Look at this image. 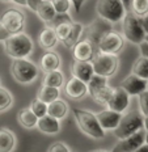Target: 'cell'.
Here are the masks:
<instances>
[{
    "label": "cell",
    "instance_id": "cell-41",
    "mask_svg": "<svg viewBox=\"0 0 148 152\" xmlns=\"http://www.w3.org/2000/svg\"><path fill=\"white\" fill-rule=\"evenodd\" d=\"M140 21H141V26H143L144 31H146V34H148V13L141 16L140 17Z\"/></svg>",
    "mask_w": 148,
    "mask_h": 152
},
{
    "label": "cell",
    "instance_id": "cell-29",
    "mask_svg": "<svg viewBox=\"0 0 148 152\" xmlns=\"http://www.w3.org/2000/svg\"><path fill=\"white\" fill-rule=\"evenodd\" d=\"M105 85H108V80H106V77L94 74L92 77H90V80L87 83L88 94L92 96V94H94L98 89H101L102 87H105Z\"/></svg>",
    "mask_w": 148,
    "mask_h": 152
},
{
    "label": "cell",
    "instance_id": "cell-39",
    "mask_svg": "<svg viewBox=\"0 0 148 152\" xmlns=\"http://www.w3.org/2000/svg\"><path fill=\"white\" fill-rule=\"evenodd\" d=\"M71 1H72V7L75 8V12H76V13H80L85 0H71Z\"/></svg>",
    "mask_w": 148,
    "mask_h": 152
},
{
    "label": "cell",
    "instance_id": "cell-44",
    "mask_svg": "<svg viewBox=\"0 0 148 152\" xmlns=\"http://www.w3.org/2000/svg\"><path fill=\"white\" fill-rule=\"evenodd\" d=\"M122 3H123V5L126 7V9L130 8V3H131V0H122Z\"/></svg>",
    "mask_w": 148,
    "mask_h": 152
},
{
    "label": "cell",
    "instance_id": "cell-21",
    "mask_svg": "<svg viewBox=\"0 0 148 152\" xmlns=\"http://www.w3.org/2000/svg\"><path fill=\"white\" fill-rule=\"evenodd\" d=\"M68 112H70V106L67 105V102H66L64 100H55L52 101V102L47 104V114L51 117H54L56 119H64L66 117H67Z\"/></svg>",
    "mask_w": 148,
    "mask_h": 152
},
{
    "label": "cell",
    "instance_id": "cell-11",
    "mask_svg": "<svg viewBox=\"0 0 148 152\" xmlns=\"http://www.w3.org/2000/svg\"><path fill=\"white\" fill-rule=\"evenodd\" d=\"M144 135H146V130L143 127L130 137L122 139L112 152H134L138 147H140L144 143Z\"/></svg>",
    "mask_w": 148,
    "mask_h": 152
},
{
    "label": "cell",
    "instance_id": "cell-17",
    "mask_svg": "<svg viewBox=\"0 0 148 152\" xmlns=\"http://www.w3.org/2000/svg\"><path fill=\"white\" fill-rule=\"evenodd\" d=\"M64 92L72 100H81L88 94V87L84 81L76 77H71L64 85Z\"/></svg>",
    "mask_w": 148,
    "mask_h": 152
},
{
    "label": "cell",
    "instance_id": "cell-47",
    "mask_svg": "<svg viewBox=\"0 0 148 152\" xmlns=\"http://www.w3.org/2000/svg\"><path fill=\"white\" fill-rule=\"evenodd\" d=\"M1 3H9V1H12V0H0Z\"/></svg>",
    "mask_w": 148,
    "mask_h": 152
},
{
    "label": "cell",
    "instance_id": "cell-30",
    "mask_svg": "<svg viewBox=\"0 0 148 152\" xmlns=\"http://www.w3.org/2000/svg\"><path fill=\"white\" fill-rule=\"evenodd\" d=\"M113 93V88L109 87V85H105V87H102L101 89H98L94 94H92V99L94 101H97L98 104H102V105H106L108 104V101L110 99V96H112Z\"/></svg>",
    "mask_w": 148,
    "mask_h": 152
},
{
    "label": "cell",
    "instance_id": "cell-10",
    "mask_svg": "<svg viewBox=\"0 0 148 152\" xmlns=\"http://www.w3.org/2000/svg\"><path fill=\"white\" fill-rule=\"evenodd\" d=\"M110 30H113L112 23H109V21H106V20H104V18H101V17H98V18H96L94 21H92V23L88 25L87 28H84L83 36H84L85 39L89 41L92 45L97 46L98 41Z\"/></svg>",
    "mask_w": 148,
    "mask_h": 152
},
{
    "label": "cell",
    "instance_id": "cell-19",
    "mask_svg": "<svg viewBox=\"0 0 148 152\" xmlns=\"http://www.w3.org/2000/svg\"><path fill=\"white\" fill-rule=\"evenodd\" d=\"M59 39L56 37L55 29L51 25H47L46 28H43L38 34V43L43 50H51L58 45Z\"/></svg>",
    "mask_w": 148,
    "mask_h": 152
},
{
    "label": "cell",
    "instance_id": "cell-9",
    "mask_svg": "<svg viewBox=\"0 0 148 152\" xmlns=\"http://www.w3.org/2000/svg\"><path fill=\"white\" fill-rule=\"evenodd\" d=\"M0 24L11 34L20 33L25 28V15L16 8H9L0 16Z\"/></svg>",
    "mask_w": 148,
    "mask_h": 152
},
{
    "label": "cell",
    "instance_id": "cell-45",
    "mask_svg": "<svg viewBox=\"0 0 148 152\" xmlns=\"http://www.w3.org/2000/svg\"><path fill=\"white\" fill-rule=\"evenodd\" d=\"M144 130H148V115L144 117V125H143Z\"/></svg>",
    "mask_w": 148,
    "mask_h": 152
},
{
    "label": "cell",
    "instance_id": "cell-8",
    "mask_svg": "<svg viewBox=\"0 0 148 152\" xmlns=\"http://www.w3.org/2000/svg\"><path fill=\"white\" fill-rule=\"evenodd\" d=\"M123 46H125L123 36H121L118 31L110 30L98 41L96 47H97V50H98V53L117 55L118 53L122 51Z\"/></svg>",
    "mask_w": 148,
    "mask_h": 152
},
{
    "label": "cell",
    "instance_id": "cell-13",
    "mask_svg": "<svg viewBox=\"0 0 148 152\" xmlns=\"http://www.w3.org/2000/svg\"><path fill=\"white\" fill-rule=\"evenodd\" d=\"M94 45L89 42L85 38H81L79 42H76L72 47V56L75 61H83V62H92V59L96 55L94 51Z\"/></svg>",
    "mask_w": 148,
    "mask_h": 152
},
{
    "label": "cell",
    "instance_id": "cell-22",
    "mask_svg": "<svg viewBox=\"0 0 148 152\" xmlns=\"http://www.w3.org/2000/svg\"><path fill=\"white\" fill-rule=\"evenodd\" d=\"M16 135L7 127L0 129V152H12L16 147Z\"/></svg>",
    "mask_w": 148,
    "mask_h": 152
},
{
    "label": "cell",
    "instance_id": "cell-46",
    "mask_svg": "<svg viewBox=\"0 0 148 152\" xmlns=\"http://www.w3.org/2000/svg\"><path fill=\"white\" fill-rule=\"evenodd\" d=\"M144 143L148 144V130H146V135H144Z\"/></svg>",
    "mask_w": 148,
    "mask_h": 152
},
{
    "label": "cell",
    "instance_id": "cell-36",
    "mask_svg": "<svg viewBox=\"0 0 148 152\" xmlns=\"http://www.w3.org/2000/svg\"><path fill=\"white\" fill-rule=\"evenodd\" d=\"M47 152H71V151L67 147V144L63 143V142H54V143L50 145Z\"/></svg>",
    "mask_w": 148,
    "mask_h": 152
},
{
    "label": "cell",
    "instance_id": "cell-14",
    "mask_svg": "<svg viewBox=\"0 0 148 152\" xmlns=\"http://www.w3.org/2000/svg\"><path fill=\"white\" fill-rule=\"evenodd\" d=\"M119 87L123 88L127 92L128 96H139L141 92H144L147 89V80L131 74L122 80Z\"/></svg>",
    "mask_w": 148,
    "mask_h": 152
},
{
    "label": "cell",
    "instance_id": "cell-16",
    "mask_svg": "<svg viewBox=\"0 0 148 152\" xmlns=\"http://www.w3.org/2000/svg\"><path fill=\"white\" fill-rule=\"evenodd\" d=\"M71 75L72 77H76L79 80L88 83L90 77L94 75L92 62H83V61H74L71 64Z\"/></svg>",
    "mask_w": 148,
    "mask_h": 152
},
{
    "label": "cell",
    "instance_id": "cell-1",
    "mask_svg": "<svg viewBox=\"0 0 148 152\" xmlns=\"http://www.w3.org/2000/svg\"><path fill=\"white\" fill-rule=\"evenodd\" d=\"M3 43H4V53L11 59L28 58L34 50L33 39L24 31L11 34Z\"/></svg>",
    "mask_w": 148,
    "mask_h": 152
},
{
    "label": "cell",
    "instance_id": "cell-4",
    "mask_svg": "<svg viewBox=\"0 0 148 152\" xmlns=\"http://www.w3.org/2000/svg\"><path fill=\"white\" fill-rule=\"evenodd\" d=\"M144 125V115L138 110H131L127 114H122L121 121H119L118 126L114 129V135L115 138L122 140V139L130 137L134 132L139 131L143 129Z\"/></svg>",
    "mask_w": 148,
    "mask_h": 152
},
{
    "label": "cell",
    "instance_id": "cell-34",
    "mask_svg": "<svg viewBox=\"0 0 148 152\" xmlns=\"http://www.w3.org/2000/svg\"><path fill=\"white\" fill-rule=\"evenodd\" d=\"M54 7L55 12L58 15H64V13H68L70 9L72 8V1L71 0H50Z\"/></svg>",
    "mask_w": 148,
    "mask_h": 152
},
{
    "label": "cell",
    "instance_id": "cell-27",
    "mask_svg": "<svg viewBox=\"0 0 148 152\" xmlns=\"http://www.w3.org/2000/svg\"><path fill=\"white\" fill-rule=\"evenodd\" d=\"M83 33H84V25L80 24V23H75L74 21V26H72V31H71L70 37L63 42V45H64L66 47H68V49H72L75 43L81 39Z\"/></svg>",
    "mask_w": 148,
    "mask_h": 152
},
{
    "label": "cell",
    "instance_id": "cell-18",
    "mask_svg": "<svg viewBox=\"0 0 148 152\" xmlns=\"http://www.w3.org/2000/svg\"><path fill=\"white\" fill-rule=\"evenodd\" d=\"M37 129L46 135H56L61 131V121L54 118V117L49 115V114H46V115L38 118Z\"/></svg>",
    "mask_w": 148,
    "mask_h": 152
},
{
    "label": "cell",
    "instance_id": "cell-20",
    "mask_svg": "<svg viewBox=\"0 0 148 152\" xmlns=\"http://www.w3.org/2000/svg\"><path fill=\"white\" fill-rule=\"evenodd\" d=\"M62 64V59L58 53L47 50V51L41 56L39 61V67L43 72H51L55 69H59Z\"/></svg>",
    "mask_w": 148,
    "mask_h": 152
},
{
    "label": "cell",
    "instance_id": "cell-31",
    "mask_svg": "<svg viewBox=\"0 0 148 152\" xmlns=\"http://www.w3.org/2000/svg\"><path fill=\"white\" fill-rule=\"evenodd\" d=\"M13 104V96L5 88L0 87V113L7 112Z\"/></svg>",
    "mask_w": 148,
    "mask_h": 152
},
{
    "label": "cell",
    "instance_id": "cell-7",
    "mask_svg": "<svg viewBox=\"0 0 148 152\" xmlns=\"http://www.w3.org/2000/svg\"><path fill=\"white\" fill-rule=\"evenodd\" d=\"M92 66H93L94 74L108 79L118 71L119 59L117 55L97 53L94 55V58L92 59Z\"/></svg>",
    "mask_w": 148,
    "mask_h": 152
},
{
    "label": "cell",
    "instance_id": "cell-38",
    "mask_svg": "<svg viewBox=\"0 0 148 152\" xmlns=\"http://www.w3.org/2000/svg\"><path fill=\"white\" fill-rule=\"evenodd\" d=\"M139 50H140L141 56L148 59V42L147 41H143L141 43H139Z\"/></svg>",
    "mask_w": 148,
    "mask_h": 152
},
{
    "label": "cell",
    "instance_id": "cell-50",
    "mask_svg": "<svg viewBox=\"0 0 148 152\" xmlns=\"http://www.w3.org/2000/svg\"><path fill=\"white\" fill-rule=\"evenodd\" d=\"M147 89H148V80H147Z\"/></svg>",
    "mask_w": 148,
    "mask_h": 152
},
{
    "label": "cell",
    "instance_id": "cell-26",
    "mask_svg": "<svg viewBox=\"0 0 148 152\" xmlns=\"http://www.w3.org/2000/svg\"><path fill=\"white\" fill-rule=\"evenodd\" d=\"M63 84H64V75L59 69L46 72V76L43 79V85H49V87H54V88H59L61 89V87H63Z\"/></svg>",
    "mask_w": 148,
    "mask_h": 152
},
{
    "label": "cell",
    "instance_id": "cell-49",
    "mask_svg": "<svg viewBox=\"0 0 148 152\" xmlns=\"http://www.w3.org/2000/svg\"><path fill=\"white\" fill-rule=\"evenodd\" d=\"M144 41H147V42H148V34H146V38H144Z\"/></svg>",
    "mask_w": 148,
    "mask_h": 152
},
{
    "label": "cell",
    "instance_id": "cell-42",
    "mask_svg": "<svg viewBox=\"0 0 148 152\" xmlns=\"http://www.w3.org/2000/svg\"><path fill=\"white\" fill-rule=\"evenodd\" d=\"M134 152H148V144H146V143H143L140 145V147H138L136 150H135Z\"/></svg>",
    "mask_w": 148,
    "mask_h": 152
},
{
    "label": "cell",
    "instance_id": "cell-35",
    "mask_svg": "<svg viewBox=\"0 0 148 152\" xmlns=\"http://www.w3.org/2000/svg\"><path fill=\"white\" fill-rule=\"evenodd\" d=\"M138 99H139V112L144 117L148 115V89L141 92L138 96Z\"/></svg>",
    "mask_w": 148,
    "mask_h": 152
},
{
    "label": "cell",
    "instance_id": "cell-15",
    "mask_svg": "<svg viewBox=\"0 0 148 152\" xmlns=\"http://www.w3.org/2000/svg\"><path fill=\"white\" fill-rule=\"evenodd\" d=\"M96 117L101 127L104 129V131H114V129L117 127L119 121H121L122 113H117L108 107V109L98 112L96 114Z\"/></svg>",
    "mask_w": 148,
    "mask_h": 152
},
{
    "label": "cell",
    "instance_id": "cell-33",
    "mask_svg": "<svg viewBox=\"0 0 148 152\" xmlns=\"http://www.w3.org/2000/svg\"><path fill=\"white\" fill-rule=\"evenodd\" d=\"M29 109L36 114L37 118H41V117H43V115H46L47 114V104L42 102V101L38 100V99H34L30 102Z\"/></svg>",
    "mask_w": 148,
    "mask_h": 152
},
{
    "label": "cell",
    "instance_id": "cell-43",
    "mask_svg": "<svg viewBox=\"0 0 148 152\" xmlns=\"http://www.w3.org/2000/svg\"><path fill=\"white\" fill-rule=\"evenodd\" d=\"M12 3L16 5H21V7H26V0H12Z\"/></svg>",
    "mask_w": 148,
    "mask_h": 152
},
{
    "label": "cell",
    "instance_id": "cell-2",
    "mask_svg": "<svg viewBox=\"0 0 148 152\" xmlns=\"http://www.w3.org/2000/svg\"><path fill=\"white\" fill-rule=\"evenodd\" d=\"M75 121H76L79 129L81 132H84L88 137L93 139H104L106 135V131H104L101 125L97 121L96 114L92 113L90 110L80 109V107H74L72 109Z\"/></svg>",
    "mask_w": 148,
    "mask_h": 152
},
{
    "label": "cell",
    "instance_id": "cell-24",
    "mask_svg": "<svg viewBox=\"0 0 148 152\" xmlns=\"http://www.w3.org/2000/svg\"><path fill=\"white\" fill-rule=\"evenodd\" d=\"M17 121L23 127L31 130L34 127H37V122H38V118L34 114L29 107H24V109H20L17 113Z\"/></svg>",
    "mask_w": 148,
    "mask_h": 152
},
{
    "label": "cell",
    "instance_id": "cell-6",
    "mask_svg": "<svg viewBox=\"0 0 148 152\" xmlns=\"http://www.w3.org/2000/svg\"><path fill=\"white\" fill-rule=\"evenodd\" d=\"M96 12L98 17L115 24L122 21L127 11L122 0H97Z\"/></svg>",
    "mask_w": 148,
    "mask_h": 152
},
{
    "label": "cell",
    "instance_id": "cell-23",
    "mask_svg": "<svg viewBox=\"0 0 148 152\" xmlns=\"http://www.w3.org/2000/svg\"><path fill=\"white\" fill-rule=\"evenodd\" d=\"M36 13L38 15V17L47 25L51 24V21L54 20L56 16V12H55V9L52 7L50 0H42V1L39 3L38 8H37Z\"/></svg>",
    "mask_w": 148,
    "mask_h": 152
},
{
    "label": "cell",
    "instance_id": "cell-32",
    "mask_svg": "<svg viewBox=\"0 0 148 152\" xmlns=\"http://www.w3.org/2000/svg\"><path fill=\"white\" fill-rule=\"evenodd\" d=\"M130 8L134 15L141 17L148 13V0H131Z\"/></svg>",
    "mask_w": 148,
    "mask_h": 152
},
{
    "label": "cell",
    "instance_id": "cell-28",
    "mask_svg": "<svg viewBox=\"0 0 148 152\" xmlns=\"http://www.w3.org/2000/svg\"><path fill=\"white\" fill-rule=\"evenodd\" d=\"M131 71H133L134 75L139 76V77L144 79V80H148V59L144 58V56L138 58L134 62Z\"/></svg>",
    "mask_w": 148,
    "mask_h": 152
},
{
    "label": "cell",
    "instance_id": "cell-5",
    "mask_svg": "<svg viewBox=\"0 0 148 152\" xmlns=\"http://www.w3.org/2000/svg\"><path fill=\"white\" fill-rule=\"evenodd\" d=\"M122 33L123 38L134 45H139L146 38V31L141 26L140 17L134 15L133 12H126L122 18Z\"/></svg>",
    "mask_w": 148,
    "mask_h": 152
},
{
    "label": "cell",
    "instance_id": "cell-48",
    "mask_svg": "<svg viewBox=\"0 0 148 152\" xmlns=\"http://www.w3.org/2000/svg\"><path fill=\"white\" fill-rule=\"evenodd\" d=\"M93 152H106V151H104V150H97V151H93Z\"/></svg>",
    "mask_w": 148,
    "mask_h": 152
},
{
    "label": "cell",
    "instance_id": "cell-3",
    "mask_svg": "<svg viewBox=\"0 0 148 152\" xmlns=\"http://www.w3.org/2000/svg\"><path fill=\"white\" fill-rule=\"evenodd\" d=\"M11 75L20 84H30L38 77L39 68L28 58L13 59L11 64Z\"/></svg>",
    "mask_w": 148,
    "mask_h": 152
},
{
    "label": "cell",
    "instance_id": "cell-37",
    "mask_svg": "<svg viewBox=\"0 0 148 152\" xmlns=\"http://www.w3.org/2000/svg\"><path fill=\"white\" fill-rule=\"evenodd\" d=\"M42 1V0H26V7L30 9V11L36 12L37 8H38L39 3Z\"/></svg>",
    "mask_w": 148,
    "mask_h": 152
},
{
    "label": "cell",
    "instance_id": "cell-12",
    "mask_svg": "<svg viewBox=\"0 0 148 152\" xmlns=\"http://www.w3.org/2000/svg\"><path fill=\"white\" fill-rule=\"evenodd\" d=\"M108 107L117 113H123L130 105V96L127 94L123 88L117 87L113 88V93L108 101Z\"/></svg>",
    "mask_w": 148,
    "mask_h": 152
},
{
    "label": "cell",
    "instance_id": "cell-40",
    "mask_svg": "<svg viewBox=\"0 0 148 152\" xmlns=\"http://www.w3.org/2000/svg\"><path fill=\"white\" fill-rule=\"evenodd\" d=\"M9 36H11V33H9V31L5 29L1 24H0V42H4Z\"/></svg>",
    "mask_w": 148,
    "mask_h": 152
},
{
    "label": "cell",
    "instance_id": "cell-25",
    "mask_svg": "<svg viewBox=\"0 0 148 152\" xmlns=\"http://www.w3.org/2000/svg\"><path fill=\"white\" fill-rule=\"evenodd\" d=\"M61 97V91L59 88H54V87H49V85H43L37 92V97L36 99L41 100L45 104H50L52 101L58 100Z\"/></svg>",
    "mask_w": 148,
    "mask_h": 152
}]
</instances>
